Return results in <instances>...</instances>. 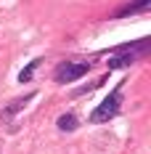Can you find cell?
<instances>
[{
  "label": "cell",
  "mask_w": 151,
  "mask_h": 154,
  "mask_svg": "<svg viewBox=\"0 0 151 154\" xmlns=\"http://www.w3.org/2000/svg\"><path fill=\"white\" fill-rule=\"evenodd\" d=\"M56 128H59L61 133H74L77 128H80V120L69 112V114H61L59 120H56Z\"/></svg>",
  "instance_id": "cell-6"
},
{
  "label": "cell",
  "mask_w": 151,
  "mask_h": 154,
  "mask_svg": "<svg viewBox=\"0 0 151 154\" xmlns=\"http://www.w3.org/2000/svg\"><path fill=\"white\" fill-rule=\"evenodd\" d=\"M119 109H122V82L90 112V122H95V125L98 122H109V120H114V117L119 114Z\"/></svg>",
  "instance_id": "cell-1"
},
{
  "label": "cell",
  "mask_w": 151,
  "mask_h": 154,
  "mask_svg": "<svg viewBox=\"0 0 151 154\" xmlns=\"http://www.w3.org/2000/svg\"><path fill=\"white\" fill-rule=\"evenodd\" d=\"M40 64H43V59H32V61L27 64V66H24L21 72H19V82H29V80H32V75L37 72V66H40Z\"/></svg>",
  "instance_id": "cell-7"
},
{
  "label": "cell",
  "mask_w": 151,
  "mask_h": 154,
  "mask_svg": "<svg viewBox=\"0 0 151 154\" xmlns=\"http://www.w3.org/2000/svg\"><path fill=\"white\" fill-rule=\"evenodd\" d=\"M140 56H135V53H117V56H111L109 61H106V66L109 69H125V66H130V64H135Z\"/></svg>",
  "instance_id": "cell-5"
},
{
  "label": "cell",
  "mask_w": 151,
  "mask_h": 154,
  "mask_svg": "<svg viewBox=\"0 0 151 154\" xmlns=\"http://www.w3.org/2000/svg\"><path fill=\"white\" fill-rule=\"evenodd\" d=\"M35 98H37V93H35V91H29V93H24V96H19V98H14L8 106L3 109V120H11L16 112H21V109L27 106L29 101H35Z\"/></svg>",
  "instance_id": "cell-3"
},
{
  "label": "cell",
  "mask_w": 151,
  "mask_h": 154,
  "mask_svg": "<svg viewBox=\"0 0 151 154\" xmlns=\"http://www.w3.org/2000/svg\"><path fill=\"white\" fill-rule=\"evenodd\" d=\"M106 80H95V82H90V85H82V88H77L74 91V96H82V93H90V91H95L98 85H104Z\"/></svg>",
  "instance_id": "cell-8"
},
{
  "label": "cell",
  "mask_w": 151,
  "mask_h": 154,
  "mask_svg": "<svg viewBox=\"0 0 151 154\" xmlns=\"http://www.w3.org/2000/svg\"><path fill=\"white\" fill-rule=\"evenodd\" d=\"M151 0H130L127 5H122L119 11H117V19H122V16H130V14H143V11H149Z\"/></svg>",
  "instance_id": "cell-4"
},
{
  "label": "cell",
  "mask_w": 151,
  "mask_h": 154,
  "mask_svg": "<svg viewBox=\"0 0 151 154\" xmlns=\"http://www.w3.org/2000/svg\"><path fill=\"white\" fill-rule=\"evenodd\" d=\"M90 61H61L56 66V72H53V80L59 82V85H66V82H74L80 77H85L90 72Z\"/></svg>",
  "instance_id": "cell-2"
}]
</instances>
